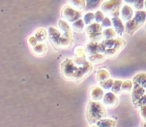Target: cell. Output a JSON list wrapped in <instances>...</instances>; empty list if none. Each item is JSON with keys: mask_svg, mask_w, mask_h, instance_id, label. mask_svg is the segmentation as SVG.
Here are the masks:
<instances>
[{"mask_svg": "<svg viewBox=\"0 0 146 127\" xmlns=\"http://www.w3.org/2000/svg\"><path fill=\"white\" fill-rule=\"evenodd\" d=\"M58 26L60 30H57L54 27L48 28V38L51 45L55 49L68 48L72 44V30L70 25L66 20L60 19L58 21Z\"/></svg>", "mask_w": 146, "mask_h": 127, "instance_id": "obj_1", "label": "cell"}, {"mask_svg": "<svg viewBox=\"0 0 146 127\" xmlns=\"http://www.w3.org/2000/svg\"><path fill=\"white\" fill-rule=\"evenodd\" d=\"M27 43H28V45L29 46L32 48V47H34V46H36L37 44L39 43V41L37 40V38L34 36V35H31L30 37L28 38V40H27Z\"/></svg>", "mask_w": 146, "mask_h": 127, "instance_id": "obj_33", "label": "cell"}, {"mask_svg": "<svg viewBox=\"0 0 146 127\" xmlns=\"http://www.w3.org/2000/svg\"><path fill=\"white\" fill-rule=\"evenodd\" d=\"M143 105H146V94H144L143 96H142L141 98H140L139 100L134 104V106H135L136 108H138V107L143 106Z\"/></svg>", "mask_w": 146, "mask_h": 127, "instance_id": "obj_36", "label": "cell"}, {"mask_svg": "<svg viewBox=\"0 0 146 127\" xmlns=\"http://www.w3.org/2000/svg\"><path fill=\"white\" fill-rule=\"evenodd\" d=\"M82 14L81 11L77 10L74 7H72L71 5H65L61 9V17H62L64 20H66L67 22H74L77 19L81 18Z\"/></svg>", "mask_w": 146, "mask_h": 127, "instance_id": "obj_7", "label": "cell"}, {"mask_svg": "<svg viewBox=\"0 0 146 127\" xmlns=\"http://www.w3.org/2000/svg\"><path fill=\"white\" fill-rule=\"evenodd\" d=\"M140 27H141V26H140L139 23H138L134 18H132V19H130V20H128L127 22H126V24H125V31L129 35H133L134 33H135L136 31H137L138 29L140 28Z\"/></svg>", "mask_w": 146, "mask_h": 127, "instance_id": "obj_15", "label": "cell"}, {"mask_svg": "<svg viewBox=\"0 0 146 127\" xmlns=\"http://www.w3.org/2000/svg\"><path fill=\"white\" fill-rule=\"evenodd\" d=\"M113 83H114L113 79L108 78V79H105V80L101 81V82H99V85L104 89V90H111Z\"/></svg>", "mask_w": 146, "mask_h": 127, "instance_id": "obj_29", "label": "cell"}, {"mask_svg": "<svg viewBox=\"0 0 146 127\" xmlns=\"http://www.w3.org/2000/svg\"><path fill=\"white\" fill-rule=\"evenodd\" d=\"M144 94H146V89L144 87H142L141 85H139L138 83H134L133 89H132V102L133 105L143 96Z\"/></svg>", "mask_w": 146, "mask_h": 127, "instance_id": "obj_12", "label": "cell"}, {"mask_svg": "<svg viewBox=\"0 0 146 127\" xmlns=\"http://www.w3.org/2000/svg\"><path fill=\"white\" fill-rule=\"evenodd\" d=\"M105 13L103 12L102 10H98L95 12V22H98V23H101L102 21L104 20L105 16H104Z\"/></svg>", "mask_w": 146, "mask_h": 127, "instance_id": "obj_31", "label": "cell"}, {"mask_svg": "<svg viewBox=\"0 0 146 127\" xmlns=\"http://www.w3.org/2000/svg\"><path fill=\"white\" fill-rule=\"evenodd\" d=\"M134 86L133 80H124L122 83V92L123 93H130L132 92V89Z\"/></svg>", "mask_w": 146, "mask_h": 127, "instance_id": "obj_26", "label": "cell"}, {"mask_svg": "<svg viewBox=\"0 0 146 127\" xmlns=\"http://www.w3.org/2000/svg\"><path fill=\"white\" fill-rule=\"evenodd\" d=\"M145 29H146V23H145Z\"/></svg>", "mask_w": 146, "mask_h": 127, "instance_id": "obj_40", "label": "cell"}, {"mask_svg": "<svg viewBox=\"0 0 146 127\" xmlns=\"http://www.w3.org/2000/svg\"><path fill=\"white\" fill-rule=\"evenodd\" d=\"M145 8H146V0H145Z\"/></svg>", "mask_w": 146, "mask_h": 127, "instance_id": "obj_39", "label": "cell"}, {"mask_svg": "<svg viewBox=\"0 0 146 127\" xmlns=\"http://www.w3.org/2000/svg\"><path fill=\"white\" fill-rule=\"evenodd\" d=\"M95 125L98 127H114L117 125V123H116V120H114V119H109L104 117V118L100 119L97 123H95Z\"/></svg>", "mask_w": 146, "mask_h": 127, "instance_id": "obj_18", "label": "cell"}, {"mask_svg": "<svg viewBox=\"0 0 146 127\" xmlns=\"http://www.w3.org/2000/svg\"><path fill=\"white\" fill-rule=\"evenodd\" d=\"M31 50H32V52H33V54H34V55L41 57V56H44V55L46 54L47 47H46V45H45L44 43L39 42L36 46L32 47V48H31Z\"/></svg>", "mask_w": 146, "mask_h": 127, "instance_id": "obj_17", "label": "cell"}, {"mask_svg": "<svg viewBox=\"0 0 146 127\" xmlns=\"http://www.w3.org/2000/svg\"><path fill=\"white\" fill-rule=\"evenodd\" d=\"M142 126H145V127H146V121H145L144 123H142Z\"/></svg>", "mask_w": 146, "mask_h": 127, "instance_id": "obj_38", "label": "cell"}, {"mask_svg": "<svg viewBox=\"0 0 146 127\" xmlns=\"http://www.w3.org/2000/svg\"><path fill=\"white\" fill-rule=\"evenodd\" d=\"M93 70V65H92V62L89 60H86L84 63L82 64H79V69H78L77 75L75 77V82H81L84 78L90 75V73Z\"/></svg>", "mask_w": 146, "mask_h": 127, "instance_id": "obj_8", "label": "cell"}, {"mask_svg": "<svg viewBox=\"0 0 146 127\" xmlns=\"http://www.w3.org/2000/svg\"><path fill=\"white\" fill-rule=\"evenodd\" d=\"M89 96L90 99L95 101H101L104 97V90L100 85H95V86H92L90 88L89 91Z\"/></svg>", "mask_w": 146, "mask_h": 127, "instance_id": "obj_11", "label": "cell"}, {"mask_svg": "<svg viewBox=\"0 0 146 127\" xmlns=\"http://www.w3.org/2000/svg\"><path fill=\"white\" fill-rule=\"evenodd\" d=\"M126 42L122 38H109L100 42L101 52L108 58H115L125 47Z\"/></svg>", "mask_w": 146, "mask_h": 127, "instance_id": "obj_2", "label": "cell"}, {"mask_svg": "<svg viewBox=\"0 0 146 127\" xmlns=\"http://www.w3.org/2000/svg\"><path fill=\"white\" fill-rule=\"evenodd\" d=\"M122 7V0H107L101 4V10L105 14L112 17L120 15V8Z\"/></svg>", "mask_w": 146, "mask_h": 127, "instance_id": "obj_6", "label": "cell"}, {"mask_svg": "<svg viewBox=\"0 0 146 127\" xmlns=\"http://www.w3.org/2000/svg\"><path fill=\"white\" fill-rule=\"evenodd\" d=\"M79 64H76L73 60V58H66L61 62L60 70L61 74L65 79L69 81H74L77 75Z\"/></svg>", "mask_w": 146, "mask_h": 127, "instance_id": "obj_4", "label": "cell"}, {"mask_svg": "<svg viewBox=\"0 0 146 127\" xmlns=\"http://www.w3.org/2000/svg\"><path fill=\"white\" fill-rule=\"evenodd\" d=\"M112 24H113V28L115 29L117 34L121 36L125 31V24L123 23L122 18H120L119 16L112 17Z\"/></svg>", "mask_w": 146, "mask_h": 127, "instance_id": "obj_14", "label": "cell"}, {"mask_svg": "<svg viewBox=\"0 0 146 127\" xmlns=\"http://www.w3.org/2000/svg\"><path fill=\"white\" fill-rule=\"evenodd\" d=\"M85 36L89 41H96L99 42L103 38V26L101 23L93 22L91 24L87 25V27L84 30Z\"/></svg>", "mask_w": 146, "mask_h": 127, "instance_id": "obj_5", "label": "cell"}, {"mask_svg": "<svg viewBox=\"0 0 146 127\" xmlns=\"http://www.w3.org/2000/svg\"><path fill=\"white\" fill-rule=\"evenodd\" d=\"M133 82L138 83L146 89V73H139V74L135 75L133 78Z\"/></svg>", "mask_w": 146, "mask_h": 127, "instance_id": "obj_23", "label": "cell"}, {"mask_svg": "<svg viewBox=\"0 0 146 127\" xmlns=\"http://www.w3.org/2000/svg\"><path fill=\"white\" fill-rule=\"evenodd\" d=\"M134 14H135V12H134L133 8H132L129 4H125L121 7L120 15H121L122 20L125 21V22H127L128 20H130V19L133 18Z\"/></svg>", "mask_w": 146, "mask_h": 127, "instance_id": "obj_13", "label": "cell"}, {"mask_svg": "<svg viewBox=\"0 0 146 127\" xmlns=\"http://www.w3.org/2000/svg\"><path fill=\"white\" fill-rule=\"evenodd\" d=\"M102 102H103V104L105 106L109 107V108H114V107H116L118 105L119 100H118L117 95L111 91V92H107L104 94Z\"/></svg>", "mask_w": 146, "mask_h": 127, "instance_id": "obj_9", "label": "cell"}, {"mask_svg": "<svg viewBox=\"0 0 146 127\" xmlns=\"http://www.w3.org/2000/svg\"><path fill=\"white\" fill-rule=\"evenodd\" d=\"M117 32L115 31V29H112L111 27H108V28H104L103 30V36L105 39H109V38H114L116 36Z\"/></svg>", "mask_w": 146, "mask_h": 127, "instance_id": "obj_28", "label": "cell"}, {"mask_svg": "<svg viewBox=\"0 0 146 127\" xmlns=\"http://www.w3.org/2000/svg\"><path fill=\"white\" fill-rule=\"evenodd\" d=\"M124 2L126 3V4H129V5H133L134 3H135L136 0H123Z\"/></svg>", "mask_w": 146, "mask_h": 127, "instance_id": "obj_37", "label": "cell"}, {"mask_svg": "<svg viewBox=\"0 0 146 127\" xmlns=\"http://www.w3.org/2000/svg\"><path fill=\"white\" fill-rule=\"evenodd\" d=\"M33 35L36 37L39 42H43V41L46 40L47 37H48V33H47V30L45 28H38L35 31Z\"/></svg>", "mask_w": 146, "mask_h": 127, "instance_id": "obj_20", "label": "cell"}, {"mask_svg": "<svg viewBox=\"0 0 146 127\" xmlns=\"http://www.w3.org/2000/svg\"><path fill=\"white\" fill-rule=\"evenodd\" d=\"M83 20L86 25H89L91 23H93L95 21V13H92V12L86 13L83 16Z\"/></svg>", "mask_w": 146, "mask_h": 127, "instance_id": "obj_30", "label": "cell"}, {"mask_svg": "<svg viewBox=\"0 0 146 127\" xmlns=\"http://www.w3.org/2000/svg\"><path fill=\"white\" fill-rule=\"evenodd\" d=\"M101 25L103 26V28H108V27H111L112 25V20L109 18V17H106L105 16V18H104V20L101 22Z\"/></svg>", "mask_w": 146, "mask_h": 127, "instance_id": "obj_35", "label": "cell"}, {"mask_svg": "<svg viewBox=\"0 0 146 127\" xmlns=\"http://www.w3.org/2000/svg\"><path fill=\"white\" fill-rule=\"evenodd\" d=\"M86 49L82 46H77L74 49V57L73 60L76 64H82L86 61Z\"/></svg>", "mask_w": 146, "mask_h": 127, "instance_id": "obj_10", "label": "cell"}, {"mask_svg": "<svg viewBox=\"0 0 146 127\" xmlns=\"http://www.w3.org/2000/svg\"><path fill=\"white\" fill-rule=\"evenodd\" d=\"M69 5L74 7L77 10L82 11L83 9H86V0H67Z\"/></svg>", "mask_w": 146, "mask_h": 127, "instance_id": "obj_19", "label": "cell"}, {"mask_svg": "<svg viewBox=\"0 0 146 127\" xmlns=\"http://www.w3.org/2000/svg\"><path fill=\"white\" fill-rule=\"evenodd\" d=\"M106 116L105 105L100 101L90 100L86 108V120L89 124H95Z\"/></svg>", "mask_w": 146, "mask_h": 127, "instance_id": "obj_3", "label": "cell"}, {"mask_svg": "<svg viewBox=\"0 0 146 127\" xmlns=\"http://www.w3.org/2000/svg\"><path fill=\"white\" fill-rule=\"evenodd\" d=\"M105 59H106L105 54H103L102 52L91 54V55H89V57H88V60L91 61L92 63H101V62H103Z\"/></svg>", "mask_w": 146, "mask_h": 127, "instance_id": "obj_21", "label": "cell"}, {"mask_svg": "<svg viewBox=\"0 0 146 127\" xmlns=\"http://www.w3.org/2000/svg\"><path fill=\"white\" fill-rule=\"evenodd\" d=\"M133 6L136 10H142L145 6V0H136Z\"/></svg>", "mask_w": 146, "mask_h": 127, "instance_id": "obj_32", "label": "cell"}, {"mask_svg": "<svg viewBox=\"0 0 146 127\" xmlns=\"http://www.w3.org/2000/svg\"><path fill=\"white\" fill-rule=\"evenodd\" d=\"M85 25L86 24H85V22H84L83 19L79 18L76 21H74V22H72V28L75 31H77V32H81V31H83Z\"/></svg>", "mask_w": 146, "mask_h": 127, "instance_id": "obj_25", "label": "cell"}, {"mask_svg": "<svg viewBox=\"0 0 146 127\" xmlns=\"http://www.w3.org/2000/svg\"><path fill=\"white\" fill-rule=\"evenodd\" d=\"M102 1L103 0H86V9L94 10L102 4Z\"/></svg>", "mask_w": 146, "mask_h": 127, "instance_id": "obj_24", "label": "cell"}, {"mask_svg": "<svg viewBox=\"0 0 146 127\" xmlns=\"http://www.w3.org/2000/svg\"><path fill=\"white\" fill-rule=\"evenodd\" d=\"M86 53L88 55L95 54V53L101 52V47H100V42H96V41H89L85 47Z\"/></svg>", "mask_w": 146, "mask_h": 127, "instance_id": "obj_16", "label": "cell"}, {"mask_svg": "<svg viewBox=\"0 0 146 127\" xmlns=\"http://www.w3.org/2000/svg\"><path fill=\"white\" fill-rule=\"evenodd\" d=\"M138 111H139V115L143 121H146V105L138 107Z\"/></svg>", "mask_w": 146, "mask_h": 127, "instance_id": "obj_34", "label": "cell"}, {"mask_svg": "<svg viewBox=\"0 0 146 127\" xmlns=\"http://www.w3.org/2000/svg\"><path fill=\"white\" fill-rule=\"evenodd\" d=\"M108 78H110V73L106 69H99V70H97V72H96V79H97L98 83Z\"/></svg>", "mask_w": 146, "mask_h": 127, "instance_id": "obj_22", "label": "cell"}, {"mask_svg": "<svg viewBox=\"0 0 146 127\" xmlns=\"http://www.w3.org/2000/svg\"><path fill=\"white\" fill-rule=\"evenodd\" d=\"M122 83H123V81L119 80V79L114 80V83H113V85H112V88H111L112 92H114L115 94L121 93L122 92Z\"/></svg>", "mask_w": 146, "mask_h": 127, "instance_id": "obj_27", "label": "cell"}]
</instances>
